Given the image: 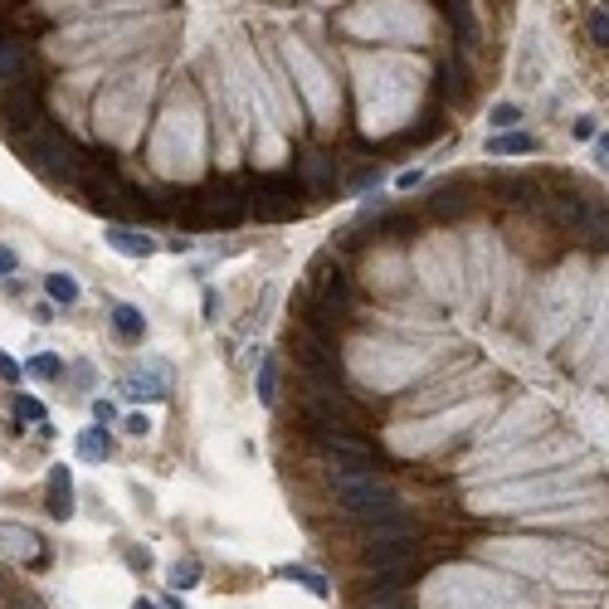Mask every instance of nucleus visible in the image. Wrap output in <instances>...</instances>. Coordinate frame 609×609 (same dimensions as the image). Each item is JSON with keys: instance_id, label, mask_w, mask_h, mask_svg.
<instances>
[{"instance_id": "obj_1", "label": "nucleus", "mask_w": 609, "mask_h": 609, "mask_svg": "<svg viewBox=\"0 0 609 609\" xmlns=\"http://www.w3.org/2000/svg\"><path fill=\"white\" fill-rule=\"evenodd\" d=\"M332 487H337V503L346 517L366 522H386V517H404L395 487L386 483L380 473H332Z\"/></svg>"}, {"instance_id": "obj_2", "label": "nucleus", "mask_w": 609, "mask_h": 609, "mask_svg": "<svg viewBox=\"0 0 609 609\" xmlns=\"http://www.w3.org/2000/svg\"><path fill=\"white\" fill-rule=\"evenodd\" d=\"M30 161L40 166L44 176H54V181H78L83 176L78 147L64 132H50V127H40V132L30 137Z\"/></svg>"}, {"instance_id": "obj_3", "label": "nucleus", "mask_w": 609, "mask_h": 609, "mask_svg": "<svg viewBox=\"0 0 609 609\" xmlns=\"http://www.w3.org/2000/svg\"><path fill=\"white\" fill-rule=\"evenodd\" d=\"M166 390H171V366H161V361H147L141 371L123 376L127 400H166Z\"/></svg>"}, {"instance_id": "obj_4", "label": "nucleus", "mask_w": 609, "mask_h": 609, "mask_svg": "<svg viewBox=\"0 0 609 609\" xmlns=\"http://www.w3.org/2000/svg\"><path fill=\"white\" fill-rule=\"evenodd\" d=\"M0 556L10 560H40V536L20 522H0Z\"/></svg>"}, {"instance_id": "obj_5", "label": "nucleus", "mask_w": 609, "mask_h": 609, "mask_svg": "<svg viewBox=\"0 0 609 609\" xmlns=\"http://www.w3.org/2000/svg\"><path fill=\"white\" fill-rule=\"evenodd\" d=\"M297 210V186L293 181H264L259 186V214L278 220V214H293Z\"/></svg>"}, {"instance_id": "obj_6", "label": "nucleus", "mask_w": 609, "mask_h": 609, "mask_svg": "<svg viewBox=\"0 0 609 609\" xmlns=\"http://www.w3.org/2000/svg\"><path fill=\"white\" fill-rule=\"evenodd\" d=\"M200 210H205V220L234 224V220H244L249 200L239 195V190H214V195H200Z\"/></svg>"}, {"instance_id": "obj_7", "label": "nucleus", "mask_w": 609, "mask_h": 609, "mask_svg": "<svg viewBox=\"0 0 609 609\" xmlns=\"http://www.w3.org/2000/svg\"><path fill=\"white\" fill-rule=\"evenodd\" d=\"M50 517H59V522L74 517V477H68L64 463L50 468Z\"/></svg>"}, {"instance_id": "obj_8", "label": "nucleus", "mask_w": 609, "mask_h": 609, "mask_svg": "<svg viewBox=\"0 0 609 609\" xmlns=\"http://www.w3.org/2000/svg\"><path fill=\"white\" fill-rule=\"evenodd\" d=\"M103 239H107V244L117 249V254H127V259H147L151 249H157V244H151V234L132 230V224H113V230H107Z\"/></svg>"}, {"instance_id": "obj_9", "label": "nucleus", "mask_w": 609, "mask_h": 609, "mask_svg": "<svg viewBox=\"0 0 609 609\" xmlns=\"http://www.w3.org/2000/svg\"><path fill=\"white\" fill-rule=\"evenodd\" d=\"M113 332H117L123 341H141V337H147V317H141V307L113 303Z\"/></svg>"}, {"instance_id": "obj_10", "label": "nucleus", "mask_w": 609, "mask_h": 609, "mask_svg": "<svg viewBox=\"0 0 609 609\" xmlns=\"http://www.w3.org/2000/svg\"><path fill=\"white\" fill-rule=\"evenodd\" d=\"M449 20L459 25V44L463 50H477V15H473V0H449Z\"/></svg>"}, {"instance_id": "obj_11", "label": "nucleus", "mask_w": 609, "mask_h": 609, "mask_svg": "<svg viewBox=\"0 0 609 609\" xmlns=\"http://www.w3.org/2000/svg\"><path fill=\"white\" fill-rule=\"evenodd\" d=\"M25 64H30V50L20 40H0V83H15L25 78Z\"/></svg>"}, {"instance_id": "obj_12", "label": "nucleus", "mask_w": 609, "mask_h": 609, "mask_svg": "<svg viewBox=\"0 0 609 609\" xmlns=\"http://www.w3.org/2000/svg\"><path fill=\"white\" fill-rule=\"evenodd\" d=\"M107 453H113V434L98 424V429H83L78 434V459H88V463H103Z\"/></svg>"}, {"instance_id": "obj_13", "label": "nucleus", "mask_w": 609, "mask_h": 609, "mask_svg": "<svg viewBox=\"0 0 609 609\" xmlns=\"http://www.w3.org/2000/svg\"><path fill=\"white\" fill-rule=\"evenodd\" d=\"M44 288H50V297H54V303H64V307L78 303V278H74V273H50Z\"/></svg>"}, {"instance_id": "obj_14", "label": "nucleus", "mask_w": 609, "mask_h": 609, "mask_svg": "<svg viewBox=\"0 0 609 609\" xmlns=\"http://www.w3.org/2000/svg\"><path fill=\"white\" fill-rule=\"evenodd\" d=\"M278 576H283V580H297V585H307V590H313V595H332L327 576H317V570H307V566H278Z\"/></svg>"}, {"instance_id": "obj_15", "label": "nucleus", "mask_w": 609, "mask_h": 609, "mask_svg": "<svg viewBox=\"0 0 609 609\" xmlns=\"http://www.w3.org/2000/svg\"><path fill=\"white\" fill-rule=\"evenodd\" d=\"M166 580H171L176 590H190V585L200 580V560H195V556H181L171 570H166Z\"/></svg>"}, {"instance_id": "obj_16", "label": "nucleus", "mask_w": 609, "mask_h": 609, "mask_svg": "<svg viewBox=\"0 0 609 609\" xmlns=\"http://www.w3.org/2000/svg\"><path fill=\"white\" fill-rule=\"evenodd\" d=\"M585 34H590V40L600 44V50H609V10H604V5L585 15Z\"/></svg>"}, {"instance_id": "obj_17", "label": "nucleus", "mask_w": 609, "mask_h": 609, "mask_svg": "<svg viewBox=\"0 0 609 609\" xmlns=\"http://www.w3.org/2000/svg\"><path fill=\"white\" fill-rule=\"evenodd\" d=\"M273 386H278V366H273V356H268L264 371H259V400H264V404H273V395H278Z\"/></svg>"}, {"instance_id": "obj_18", "label": "nucleus", "mask_w": 609, "mask_h": 609, "mask_svg": "<svg viewBox=\"0 0 609 609\" xmlns=\"http://www.w3.org/2000/svg\"><path fill=\"white\" fill-rule=\"evenodd\" d=\"M15 420H20V424H25V420H30V424H44V404L34 400V395H20V400H15Z\"/></svg>"}, {"instance_id": "obj_19", "label": "nucleus", "mask_w": 609, "mask_h": 609, "mask_svg": "<svg viewBox=\"0 0 609 609\" xmlns=\"http://www.w3.org/2000/svg\"><path fill=\"white\" fill-rule=\"evenodd\" d=\"M493 147V157H503V151H532L536 141L532 137H522V132H512V137H497V141H487Z\"/></svg>"}, {"instance_id": "obj_20", "label": "nucleus", "mask_w": 609, "mask_h": 609, "mask_svg": "<svg viewBox=\"0 0 609 609\" xmlns=\"http://www.w3.org/2000/svg\"><path fill=\"white\" fill-rule=\"evenodd\" d=\"M522 123V107L517 103H497L493 107V127H503V132H507V127H517Z\"/></svg>"}, {"instance_id": "obj_21", "label": "nucleus", "mask_w": 609, "mask_h": 609, "mask_svg": "<svg viewBox=\"0 0 609 609\" xmlns=\"http://www.w3.org/2000/svg\"><path fill=\"white\" fill-rule=\"evenodd\" d=\"M25 371H30L34 380H54V376H59V356H34Z\"/></svg>"}, {"instance_id": "obj_22", "label": "nucleus", "mask_w": 609, "mask_h": 609, "mask_svg": "<svg viewBox=\"0 0 609 609\" xmlns=\"http://www.w3.org/2000/svg\"><path fill=\"white\" fill-rule=\"evenodd\" d=\"M93 420H98V424H113V420H117V410H113L107 400H93Z\"/></svg>"}, {"instance_id": "obj_23", "label": "nucleus", "mask_w": 609, "mask_h": 609, "mask_svg": "<svg viewBox=\"0 0 609 609\" xmlns=\"http://www.w3.org/2000/svg\"><path fill=\"white\" fill-rule=\"evenodd\" d=\"M434 205L444 210V214H449V210H463V195H459V190H444V195H439Z\"/></svg>"}, {"instance_id": "obj_24", "label": "nucleus", "mask_w": 609, "mask_h": 609, "mask_svg": "<svg viewBox=\"0 0 609 609\" xmlns=\"http://www.w3.org/2000/svg\"><path fill=\"white\" fill-rule=\"evenodd\" d=\"M127 434H151V420H147V414H132V420H127Z\"/></svg>"}, {"instance_id": "obj_25", "label": "nucleus", "mask_w": 609, "mask_h": 609, "mask_svg": "<svg viewBox=\"0 0 609 609\" xmlns=\"http://www.w3.org/2000/svg\"><path fill=\"white\" fill-rule=\"evenodd\" d=\"M0 380H20V366H15V361H10V356H5V351H0Z\"/></svg>"}, {"instance_id": "obj_26", "label": "nucleus", "mask_w": 609, "mask_h": 609, "mask_svg": "<svg viewBox=\"0 0 609 609\" xmlns=\"http://www.w3.org/2000/svg\"><path fill=\"white\" fill-rule=\"evenodd\" d=\"M595 151H600V166L609 171V132H604V137H595Z\"/></svg>"}, {"instance_id": "obj_27", "label": "nucleus", "mask_w": 609, "mask_h": 609, "mask_svg": "<svg viewBox=\"0 0 609 609\" xmlns=\"http://www.w3.org/2000/svg\"><path fill=\"white\" fill-rule=\"evenodd\" d=\"M0 273H15V254H10L5 244H0Z\"/></svg>"}, {"instance_id": "obj_28", "label": "nucleus", "mask_w": 609, "mask_h": 609, "mask_svg": "<svg viewBox=\"0 0 609 609\" xmlns=\"http://www.w3.org/2000/svg\"><path fill=\"white\" fill-rule=\"evenodd\" d=\"M132 609H161V604H151V600H137Z\"/></svg>"}, {"instance_id": "obj_29", "label": "nucleus", "mask_w": 609, "mask_h": 609, "mask_svg": "<svg viewBox=\"0 0 609 609\" xmlns=\"http://www.w3.org/2000/svg\"><path fill=\"white\" fill-rule=\"evenodd\" d=\"M161 609H186V604H181V600H166V604H161Z\"/></svg>"}, {"instance_id": "obj_30", "label": "nucleus", "mask_w": 609, "mask_h": 609, "mask_svg": "<svg viewBox=\"0 0 609 609\" xmlns=\"http://www.w3.org/2000/svg\"><path fill=\"white\" fill-rule=\"evenodd\" d=\"M20 609H40V604H34V600H25V604H20Z\"/></svg>"}]
</instances>
